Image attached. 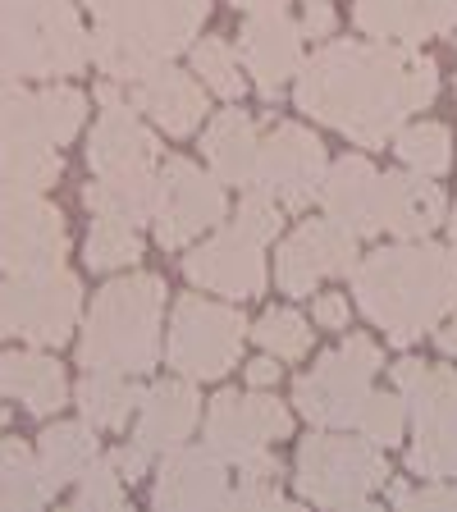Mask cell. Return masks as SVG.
Returning a JSON list of instances; mask_svg holds the SVG:
<instances>
[{
  "label": "cell",
  "mask_w": 457,
  "mask_h": 512,
  "mask_svg": "<svg viewBox=\"0 0 457 512\" xmlns=\"http://www.w3.org/2000/svg\"><path fill=\"white\" fill-rule=\"evenodd\" d=\"M42 499H46V480L42 467L32 462V453L19 444H0V503L5 508H28V503Z\"/></svg>",
  "instance_id": "35"
},
{
  "label": "cell",
  "mask_w": 457,
  "mask_h": 512,
  "mask_svg": "<svg viewBox=\"0 0 457 512\" xmlns=\"http://www.w3.org/2000/svg\"><path fill=\"white\" fill-rule=\"evenodd\" d=\"M83 202L96 215H119V220H151L156 215V165H119L101 170V179L87 183Z\"/></svg>",
  "instance_id": "25"
},
{
  "label": "cell",
  "mask_w": 457,
  "mask_h": 512,
  "mask_svg": "<svg viewBox=\"0 0 457 512\" xmlns=\"http://www.w3.org/2000/svg\"><path fill=\"white\" fill-rule=\"evenodd\" d=\"M384 480L389 462L366 435H311L298 448V494L320 508H362L375 490H384Z\"/></svg>",
  "instance_id": "7"
},
{
  "label": "cell",
  "mask_w": 457,
  "mask_h": 512,
  "mask_svg": "<svg viewBox=\"0 0 457 512\" xmlns=\"http://www.w3.org/2000/svg\"><path fill=\"white\" fill-rule=\"evenodd\" d=\"M357 266V234L339 220H307L284 238L275 256V279L288 298H307L320 279L348 275Z\"/></svg>",
  "instance_id": "13"
},
{
  "label": "cell",
  "mask_w": 457,
  "mask_h": 512,
  "mask_svg": "<svg viewBox=\"0 0 457 512\" xmlns=\"http://www.w3.org/2000/svg\"><path fill=\"white\" fill-rule=\"evenodd\" d=\"M202 416V398L188 380H170L156 384L147 398H142V421H138V448L147 453H174L183 439L192 435Z\"/></svg>",
  "instance_id": "22"
},
{
  "label": "cell",
  "mask_w": 457,
  "mask_h": 512,
  "mask_svg": "<svg viewBox=\"0 0 457 512\" xmlns=\"http://www.w3.org/2000/svg\"><path fill=\"white\" fill-rule=\"evenodd\" d=\"M352 288L366 320H375L389 343L407 348L457 307V256L448 247L403 238L398 247H380L357 261Z\"/></svg>",
  "instance_id": "2"
},
{
  "label": "cell",
  "mask_w": 457,
  "mask_h": 512,
  "mask_svg": "<svg viewBox=\"0 0 457 512\" xmlns=\"http://www.w3.org/2000/svg\"><path fill=\"white\" fill-rule=\"evenodd\" d=\"M320 206L330 220L352 229L357 238L380 234V174L366 156H343L330 165L325 188H320Z\"/></svg>",
  "instance_id": "19"
},
{
  "label": "cell",
  "mask_w": 457,
  "mask_h": 512,
  "mask_svg": "<svg viewBox=\"0 0 457 512\" xmlns=\"http://www.w3.org/2000/svg\"><path fill=\"white\" fill-rule=\"evenodd\" d=\"M119 503H124V476L106 462H87L78 508H119Z\"/></svg>",
  "instance_id": "40"
},
{
  "label": "cell",
  "mask_w": 457,
  "mask_h": 512,
  "mask_svg": "<svg viewBox=\"0 0 457 512\" xmlns=\"http://www.w3.org/2000/svg\"><path fill=\"white\" fill-rule=\"evenodd\" d=\"M238 51H243V69L256 78V92L275 101L288 78L302 69V28L284 10L247 14L243 32H238Z\"/></svg>",
  "instance_id": "17"
},
{
  "label": "cell",
  "mask_w": 457,
  "mask_h": 512,
  "mask_svg": "<svg viewBox=\"0 0 457 512\" xmlns=\"http://www.w3.org/2000/svg\"><path fill=\"white\" fill-rule=\"evenodd\" d=\"M78 320V279L60 266L19 275L14 284H0V334L60 348Z\"/></svg>",
  "instance_id": "12"
},
{
  "label": "cell",
  "mask_w": 457,
  "mask_h": 512,
  "mask_svg": "<svg viewBox=\"0 0 457 512\" xmlns=\"http://www.w3.org/2000/svg\"><path fill=\"white\" fill-rule=\"evenodd\" d=\"M247 380H252L256 389H266V384H275V380H279V366H275V357H270V352H266L261 362H252V366H247Z\"/></svg>",
  "instance_id": "45"
},
{
  "label": "cell",
  "mask_w": 457,
  "mask_h": 512,
  "mask_svg": "<svg viewBox=\"0 0 457 512\" xmlns=\"http://www.w3.org/2000/svg\"><path fill=\"white\" fill-rule=\"evenodd\" d=\"M234 10L243 14H275V10H288V0H229Z\"/></svg>",
  "instance_id": "47"
},
{
  "label": "cell",
  "mask_w": 457,
  "mask_h": 512,
  "mask_svg": "<svg viewBox=\"0 0 457 512\" xmlns=\"http://www.w3.org/2000/svg\"><path fill=\"white\" fill-rule=\"evenodd\" d=\"M398 394L416 421V444L407 453L416 476L457 480V366L398 362L394 366Z\"/></svg>",
  "instance_id": "6"
},
{
  "label": "cell",
  "mask_w": 457,
  "mask_h": 512,
  "mask_svg": "<svg viewBox=\"0 0 457 512\" xmlns=\"http://www.w3.org/2000/svg\"><path fill=\"white\" fill-rule=\"evenodd\" d=\"M160 311H165V284L156 275H128L101 288L87 316L83 366L115 375L151 371L160 352Z\"/></svg>",
  "instance_id": "4"
},
{
  "label": "cell",
  "mask_w": 457,
  "mask_h": 512,
  "mask_svg": "<svg viewBox=\"0 0 457 512\" xmlns=\"http://www.w3.org/2000/svg\"><path fill=\"white\" fill-rule=\"evenodd\" d=\"M156 508L188 512V508H229V476L211 444L206 448H174L156 480Z\"/></svg>",
  "instance_id": "18"
},
{
  "label": "cell",
  "mask_w": 457,
  "mask_h": 512,
  "mask_svg": "<svg viewBox=\"0 0 457 512\" xmlns=\"http://www.w3.org/2000/svg\"><path fill=\"white\" fill-rule=\"evenodd\" d=\"M202 151H206V160H211L215 179L247 188V183H252V170H256L261 138H256V124L243 115V110H220L202 133Z\"/></svg>",
  "instance_id": "24"
},
{
  "label": "cell",
  "mask_w": 457,
  "mask_h": 512,
  "mask_svg": "<svg viewBox=\"0 0 457 512\" xmlns=\"http://www.w3.org/2000/svg\"><path fill=\"white\" fill-rule=\"evenodd\" d=\"M394 147H398V156H403L407 170L430 174V179H435V174H444L448 165H453V138H448L444 124H430V119L398 128Z\"/></svg>",
  "instance_id": "31"
},
{
  "label": "cell",
  "mask_w": 457,
  "mask_h": 512,
  "mask_svg": "<svg viewBox=\"0 0 457 512\" xmlns=\"http://www.w3.org/2000/svg\"><path fill=\"white\" fill-rule=\"evenodd\" d=\"M247 339L243 311L206 302L197 293L179 298L170 320V366L188 380H220L238 366Z\"/></svg>",
  "instance_id": "9"
},
{
  "label": "cell",
  "mask_w": 457,
  "mask_h": 512,
  "mask_svg": "<svg viewBox=\"0 0 457 512\" xmlns=\"http://www.w3.org/2000/svg\"><path fill=\"white\" fill-rule=\"evenodd\" d=\"M238 229L243 234H252L256 243H270V238L279 234V224H284V206L275 202V197H266V192H256V188H247V197H243V206H238Z\"/></svg>",
  "instance_id": "39"
},
{
  "label": "cell",
  "mask_w": 457,
  "mask_h": 512,
  "mask_svg": "<svg viewBox=\"0 0 457 512\" xmlns=\"http://www.w3.org/2000/svg\"><path fill=\"white\" fill-rule=\"evenodd\" d=\"M138 106L147 110L170 138H183V133H192V128L202 124L206 92L192 74H179L170 64H160L156 74H147L138 83Z\"/></svg>",
  "instance_id": "23"
},
{
  "label": "cell",
  "mask_w": 457,
  "mask_h": 512,
  "mask_svg": "<svg viewBox=\"0 0 457 512\" xmlns=\"http://www.w3.org/2000/svg\"><path fill=\"white\" fill-rule=\"evenodd\" d=\"M87 462H96V435L87 426H55L42 435V480L46 494L83 476Z\"/></svg>",
  "instance_id": "29"
},
{
  "label": "cell",
  "mask_w": 457,
  "mask_h": 512,
  "mask_svg": "<svg viewBox=\"0 0 457 512\" xmlns=\"http://www.w3.org/2000/svg\"><path fill=\"white\" fill-rule=\"evenodd\" d=\"M192 74H202V87H211L224 101H238L247 87L238 51L224 42V37H202V42L192 46Z\"/></svg>",
  "instance_id": "33"
},
{
  "label": "cell",
  "mask_w": 457,
  "mask_h": 512,
  "mask_svg": "<svg viewBox=\"0 0 457 512\" xmlns=\"http://www.w3.org/2000/svg\"><path fill=\"white\" fill-rule=\"evenodd\" d=\"M403 426H407V398L403 394H371L362 407V416H357V430L380 448H394L398 439H403Z\"/></svg>",
  "instance_id": "37"
},
{
  "label": "cell",
  "mask_w": 457,
  "mask_h": 512,
  "mask_svg": "<svg viewBox=\"0 0 457 512\" xmlns=\"http://www.w3.org/2000/svg\"><path fill=\"white\" fill-rule=\"evenodd\" d=\"M394 503L398 508H453L457 512V485H444V480H435L430 490H394Z\"/></svg>",
  "instance_id": "41"
},
{
  "label": "cell",
  "mask_w": 457,
  "mask_h": 512,
  "mask_svg": "<svg viewBox=\"0 0 457 512\" xmlns=\"http://www.w3.org/2000/svg\"><path fill=\"white\" fill-rule=\"evenodd\" d=\"M325 174H330V160H325L316 133L302 124H275L256 151V170L247 188L275 197L284 211H302V206L320 202Z\"/></svg>",
  "instance_id": "10"
},
{
  "label": "cell",
  "mask_w": 457,
  "mask_h": 512,
  "mask_svg": "<svg viewBox=\"0 0 457 512\" xmlns=\"http://www.w3.org/2000/svg\"><path fill=\"white\" fill-rule=\"evenodd\" d=\"M87 10L96 14L92 60L119 83H142L188 51L211 0H87Z\"/></svg>",
  "instance_id": "3"
},
{
  "label": "cell",
  "mask_w": 457,
  "mask_h": 512,
  "mask_svg": "<svg viewBox=\"0 0 457 512\" xmlns=\"http://www.w3.org/2000/svg\"><path fill=\"white\" fill-rule=\"evenodd\" d=\"M334 0H302V32L307 37H330L334 32Z\"/></svg>",
  "instance_id": "42"
},
{
  "label": "cell",
  "mask_w": 457,
  "mask_h": 512,
  "mask_svg": "<svg viewBox=\"0 0 457 512\" xmlns=\"http://www.w3.org/2000/svg\"><path fill=\"white\" fill-rule=\"evenodd\" d=\"M60 179V156L51 142H14L0 147V197H37L42 188Z\"/></svg>",
  "instance_id": "28"
},
{
  "label": "cell",
  "mask_w": 457,
  "mask_h": 512,
  "mask_svg": "<svg viewBox=\"0 0 457 512\" xmlns=\"http://www.w3.org/2000/svg\"><path fill=\"white\" fill-rule=\"evenodd\" d=\"M252 234H243L238 224H229L224 234H215L211 243H202L197 252L183 256V275L192 284H202L206 293H224L234 302H247V298H261L266 288V256Z\"/></svg>",
  "instance_id": "15"
},
{
  "label": "cell",
  "mask_w": 457,
  "mask_h": 512,
  "mask_svg": "<svg viewBox=\"0 0 457 512\" xmlns=\"http://www.w3.org/2000/svg\"><path fill=\"white\" fill-rule=\"evenodd\" d=\"M311 316H316L320 330H348V298H339V293H320L316 307H311Z\"/></svg>",
  "instance_id": "43"
},
{
  "label": "cell",
  "mask_w": 457,
  "mask_h": 512,
  "mask_svg": "<svg viewBox=\"0 0 457 512\" xmlns=\"http://www.w3.org/2000/svg\"><path fill=\"white\" fill-rule=\"evenodd\" d=\"M142 256V234L133 220H119V215H101L87 234V266L92 270H119L133 266Z\"/></svg>",
  "instance_id": "32"
},
{
  "label": "cell",
  "mask_w": 457,
  "mask_h": 512,
  "mask_svg": "<svg viewBox=\"0 0 457 512\" xmlns=\"http://www.w3.org/2000/svg\"><path fill=\"white\" fill-rule=\"evenodd\" d=\"M115 471L128 480V485H133V480L147 471V448H138V444H133V448H119V453H115Z\"/></svg>",
  "instance_id": "44"
},
{
  "label": "cell",
  "mask_w": 457,
  "mask_h": 512,
  "mask_svg": "<svg viewBox=\"0 0 457 512\" xmlns=\"http://www.w3.org/2000/svg\"><path fill=\"white\" fill-rule=\"evenodd\" d=\"M92 55L69 0H0V69L5 74H74Z\"/></svg>",
  "instance_id": "5"
},
{
  "label": "cell",
  "mask_w": 457,
  "mask_h": 512,
  "mask_svg": "<svg viewBox=\"0 0 457 512\" xmlns=\"http://www.w3.org/2000/svg\"><path fill=\"white\" fill-rule=\"evenodd\" d=\"M252 339L261 343V352H270L275 362H298V357H307L311 348V325L298 316V311H266V316L256 320Z\"/></svg>",
  "instance_id": "36"
},
{
  "label": "cell",
  "mask_w": 457,
  "mask_h": 512,
  "mask_svg": "<svg viewBox=\"0 0 457 512\" xmlns=\"http://www.w3.org/2000/svg\"><path fill=\"white\" fill-rule=\"evenodd\" d=\"M229 508H284V494H279V458L270 448L238 458V490L229 494Z\"/></svg>",
  "instance_id": "34"
},
{
  "label": "cell",
  "mask_w": 457,
  "mask_h": 512,
  "mask_svg": "<svg viewBox=\"0 0 457 512\" xmlns=\"http://www.w3.org/2000/svg\"><path fill=\"white\" fill-rule=\"evenodd\" d=\"M448 42H457V0H453V10H448V28H444Z\"/></svg>",
  "instance_id": "48"
},
{
  "label": "cell",
  "mask_w": 457,
  "mask_h": 512,
  "mask_svg": "<svg viewBox=\"0 0 457 512\" xmlns=\"http://www.w3.org/2000/svg\"><path fill=\"white\" fill-rule=\"evenodd\" d=\"M448 202L444 192L430 183V174L394 170L380 174V229L398 238H426L444 220Z\"/></svg>",
  "instance_id": "20"
},
{
  "label": "cell",
  "mask_w": 457,
  "mask_h": 512,
  "mask_svg": "<svg viewBox=\"0 0 457 512\" xmlns=\"http://www.w3.org/2000/svg\"><path fill=\"white\" fill-rule=\"evenodd\" d=\"M448 238H453V252H457V211L448 215Z\"/></svg>",
  "instance_id": "49"
},
{
  "label": "cell",
  "mask_w": 457,
  "mask_h": 512,
  "mask_svg": "<svg viewBox=\"0 0 457 512\" xmlns=\"http://www.w3.org/2000/svg\"><path fill=\"white\" fill-rule=\"evenodd\" d=\"M156 243L160 247H188L206 229L224 220V183L192 165L183 156H170L156 170Z\"/></svg>",
  "instance_id": "11"
},
{
  "label": "cell",
  "mask_w": 457,
  "mask_h": 512,
  "mask_svg": "<svg viewBox=\"0 0 457 512\" xmlns=\"http://www.w3.org/2000/svg\"><path fill=\"white\" fill-rule=\"evenodd\" d=\"M69 234H64V215L37 197H14L0 211V266L14 275L60 266Z\"/></svg>",
  "instance_id": "16"
},
{
  "label": "cell",
  "mask_w": 457,
  "mask_h": 512,
  "mask_svg": "<svg viewBox=\"0 0 457 512\" xmlns=\"http://www.w3.org/2000/svg\"><path fill=\"white\" fill-rule=\"evenodd\" d=\"M0 394L10 398H23L28 412H55L64 407V371L46 357H28V352H0Z\"/></svg>",
  "instance_id": "27"
},
{
  "label": "cell",
  "mask_w": 457,
  "mask_h": 512,
  "mask_svg": "<svg viewBox=\"0 0 457 512\" xmlns=\"http://www.w3.org/2000/svg\"><path fill=\"white\" fill-rule=\"evenodd\" d=\"M439 92V64L394 42H330L298 69V110L357 147H384Z\"/></svg>",
  "instance_id": "1"
},
{
  "label": "cell",
  "mask_w": 457,
  "mask_h": 512,
  "mask_svg": "<svg viewBox=\"0 0 457 512\" xmlns=\"http://www.w3.org/2000/svg\"><path fill=\"white\" fill-rule=\"evenodd\" d=\"M288 435H293V416L270 394H220L206 412V444L229 462L261 453Z\"/></svg>",
  "instance_id": "14"
},
{
  "label": "cell",
  "mask_w": 457,
  "mask_h": 512,
  "mask_svg": "<svg viewBox=\"0 0 457 512\" xmlns=\"http://www.w3.org/2000/svg\"><path fill=\"white\" fill-rule=\"evenodd\" d=\"M453 0H357L352 23L375 42L416 46L426 37H444Z\"/></svg>",
  "instance_id": "21"
},
{
  "label": "cell",
  "mask_w": 457,
  "mask_h": 512,
  "mask_svg": "<svg viewBox=\"0 0 457 512\" xmlns=\"http://www.w3.org/2000/svg\"><path fill=\"white\" fill-rule=\"evenodd\" d=\"M156 138L138 124V115L119 101H110V110L101 115V124L92 128V147L87 160L96 170H119V165H156Z\"/></svg>",
  "instance_id": "26"
},
{
  "label": "cell",
  "mask_w": 457,
  "mask_h": 512,
  "mask_svg": "<svg viewBox=\"0 0 457 512\" xmlns=\"http://www.w3.org/2000/svg\"><path fill=\"white\" fill-rule=\"evenodd\" d=\"M37 106H42V133H46V142H51V147H60V142H69L78 133L87 101L74 92V87H51V92L37 96Z\"/></svg>",
  "instance_id": "38"
},
{
  "label": "cell",
  "mask_w": 457,
  "mask_h": 512,
  "mask_svg": "<svg viewBox=\"0 0 457 512\" xmlns=\"http://www.w3.org/2000/svg\"><path fill=\"white\" fill-rule=\"evenodd\" d=\"M78 403H83L87 421L92 426H106V430H119L133 416V407L142 403L138 384L128 375H115V371H92L83 384H78Z\"/></svg>",
  "instance_id": "30"
},
{
  "label": "cell",
  "mask_w": 457,
  "mask_h": 512,
  "mask_svg": "<svg viewBox=\"0 0 457 512\" xmlns=\"http://www.w3.org/2000/svg\"><path fill=\"white\" fill-rule=\"evenodd\" d=\"M435 343H439V352H448V357H457V316L439 320V325H435Z\"/></svg>",
  "instance_id": "46"
},
{
  "label": "cell",
  "mask_w": 457,
  "mask_h": 512,
  "mask_svg": "<svg viewBox=\"0 0 457 512\" xmlns=\"http://www.w3.org/2000/svg\"><path fill=\"white\" fill-rule=\"evenodd\" d=\"M375 371H380V348L366 334H352L343 348L325 352L298 384H293V403L311 426L348 430L357 426L366 398L375 394Z\"/></svg>",
  "instance_id": "8"
}]
</instances>
